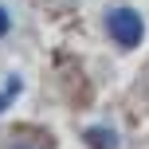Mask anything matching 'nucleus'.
Returning <instances> with one entry per match:
<instances>
[{
	"mask_svg": "<svg viewBox=\"0 0 149 149\" xmlns=\"http://www.w3.org/2000/svg\"><path fill=\"white\" fill-rule=\"evenodd\" d=\"M106 28H110V36L118 39L122 47H137L145 39V20L134 8H110V12H106Z\"/></svg>",
	"mask_w": 149,
	"mask_h": 149,
	"instance_id": "f257e3e1",
	"label": "nucleus"
},
{
	"mask_svg": "<svg viewBox=\"0 0 149 149\" xmlns=\"http://www.w3.org/2000/svg\"><path fill=\"white\" fill-rule=\"evenodd\" d=\"M4 106H8V94H0V110H4Z\"/></svg>",
	"mask_w": 149,
	"mask_h": 149,
	"instance_id": "20e7f679",
	"label": "nucleus"
},
{
	"mask_svg": "<svg viewBox=\"0 0 149 149\" xmlns=\"http://www.w3.org/2000/svg\"><path fill=\"white\" fill-rule=\"evenodd\" d=\"M8 31V16H4V8H0V36Z\"/></svg>",
	"mask_w": 149,
	"mask_h": 149,
	"instance_id": "7ed1b4c3",
	"label": "nucleus"
},
{
	"mask_svg": "<svg viewBox=\"0 0 149 149\" xmlns=\"http://www.w3.org/2000/svg\"><path fill=\"white\" fill-rule=\"evenodd\" d=\"M86 141H90V149H114V145H118V137H114L110 134V130H86Z\"/></svg>",
	"mask_w": 149,
	"mask_h": 149,
	"instance_id": "f03ea898",
	"label": "nucleus"
}]
</instances>
